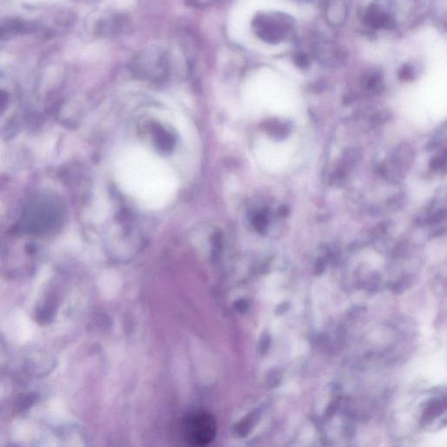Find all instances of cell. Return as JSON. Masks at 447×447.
I'll use <instances>...</instances> for the list:
<instances>
[{"label": "cell", "instance_id": "obj_6", "mask_svg": "<svg viewBox=\"0 0 447 447\" xmlns=\"http://www.w3.org/2000/svg\"><path fill=\"white\" fill-rule=\"evenodd\" d=\"M334 6L328 9V18L329 21L334 25H341L343 23L347 16V7L344 3L335 2Z\"/></svg>", "mask_w": 447, "mask_h": 447}, {"label": "cell", "instance_id": "obj_1", "mask_svg": "<svg viewBox=\"0 0 447 447\" xmlns=\"http://www.w3.org/2000/svg\"><path fill=\"white\" fill-rule=\"evenodd\" d=\"M184 436L190 444L204 447L213 440L217 433L215 418L206 412H197L184 420Z\"/></svg>", "mask_w": 447, "mask_h": 447}, {"label": "cell", "instance_id": "obj_17", "mask_svg": "<svg viewBox=\"0 0 447 447\" xmlns=\"http://www.w3.org/2000/svg\"><path fill=\"white\" fill-rule=\"evenodd\" d=\"M234 308L237 310V312L243 314V313L247 312L249 309V303H247V301L246 300H240L235 303Z\"/></svg>", "mask_w": 447, "mask_h": 447}, {"label": "cell", "instance_id": "obj_11", "mask_svg": "<svg viewBox=\"0 0 447 447\" xmlns=\"http://www.w3.org/2000/svg\"><path fill=\"white\" fill-rule=\"evenodd\" d=\"M266 224H267V214L260 212L254 217L253 225L258 232L263 233L264 230L266 229Z\"/></svg>", "mask_w": 447, "mask_h": 447}, {"label": "cell", "instance_id": "obj_21", "mask_svg": "<svg viewBox=\"0 0 447 447\" xmlns=\"http://www.w3.org/2000/svg\"><path fill=\"white\" fill-rule=\"evenodd\" d=\"M324 269H325V262H324V260L320 259V260L316 262L314 273H315L316 275H320V274L322 273V272L324 271Z\"/></svg>", "mask_w": 447, "mask_h": 447}, {"label": "cell", "instance_id": "obj_12", "mask_svg": "<svg viewBox=\"0 0 447 447\" xmlns=\"http://www.w3.org/2000/svg\"><path fill=\"white\" fill-rule=\"evenodd\" d=\"M35 400H36V398H35V396H34V395H27V396H25V397H22V398H20V400L18 402V406H19L21 410L27 409V408L29 407L31 405H33Z\"/></svg>", "mask_w": 447, "mask_h": 447}, {"label": "cell", "instance_id": "obj_14", "mask_svg": "<svg viewBox=\"0 0 447 447\" xmlns=\"http://www.w3.org/2000/svg\"><path fill=\"white\" fill-rule=\"evenodd\" d=\"M251 424H251L250 419H245L242 422H240V424L236 428L238 434L241 437L247 435V433L250 431Z\"/></svg>", "mask_w": 447, "mask_h": 447}, {"label": "cell", "instance_id": "obj_5", "mask_svg": "<svg viewBox=\"0 0 447 447\" xmlns=\"http://www.w3.org/2000/svg\"><path fill=\"white\" fill-rule=\"evenodd\" d=\"M365 19L370 26L375 28H391L393 26V20L391 17L382 13L378 6L369 7Z\"/></svg>", "mask_w": 447, "mask_h": 447}, {"label": "cell", "instance_id": "obj_3", "mask_svg": "<svg viewBox=\"0 0 447 447\" xmlns=\"http://www.w3.org/2000/svg\"><path fill=\"white\" fill-rule=\"evenodd\" d=\"M258 36L268 43L282 40L290 29V22L281 14H260L253 21Z\"/></svg>", "mask_w": 447, "mask_h": 447}, {"label": "cell", "instance_id": "obj_8", "mask_svg": "<svg viewBox=\"0 0 447 447\" xmlns=\"http://www.w3.org/2000/svg\"><path fill=\"white\" fill-rule=\"evenodd\" d=\"M32 324L29 320L27 319L25 316H18L16 321V335L19 336L20 340H27L30 335H32Z\"/></svg>", "mask_w": 447, "mask_h": 447}, {"label": "cell", "instance_id": "obj_13", "mask_svg": "<svg viewBox=\"0 0 447 447\" xmlns=\"http://www.w3.org/2000/svg\"><path fill=\"white\" fill-rule=\"evenodd\" d=\"M270 344H271V337L268 334L264 333L263 335L260 337V343H259V349L261 354H265L268 349H269Z\"/></svg>", "mask_w": 447, "mask_h": 447}, {"label": "cell", "instance_id": "obj_9", "mask_svg": "<svg viewBox=\"0 0 447 447\" xmlns=\"http://www.w3.org/2000/svg\"><path fill=\"white\" fill-rule=\"evenodd\" d=\"M211 258L212 260H218L221 251L223 248V235L220 232H215L211 235Z\"/></svg>", "mask_w": 447, "mask_h": 447}, {"label": "cell", "instance_id": "obj_10", "mask_svg": "<svg viewBox=\"0 0 447 447\" xmlns=\"http://www.w3.org/2000/svg\"><path fill=\"white\" fill-rule=\"evenodd\" d=\"M364 83L368 89L377 90L381 86V76H379L377 72L369 73L365 78Z\"/></svg>", "mask_w": 447, "mask_h": 447}, {"label": "cell", "instance_id": "obj_2", "mask_svg": "<svg viewBox=\"0 0 447 447\" xmlns=\"http://www.w3.org/2000/svg\"><path fill=\"white\" fill-rule=\"evenodd\" d=\"M133 72L143 79L157 80L166 76L168 62L166 55L159 50H148L135 57Z\"/></svg>", "mask_w": 447, "mask_h": 447}, {"label": "cell", "instance_id": "obj_16", "mask_svg": "<svg viewBox=\"0 0 447 447\" xmlns=\"http://www.w3.org/2000/svg\"><path fill=\"white\" fill-rule=\"evenodd\" d=\"M293 60H294L296 65L300 66V67L304 68V67L309 66V59H308V57L306 55H304V54H302V53H299V54L294 56Z\"/></svg>", "mask_w": 447, "mask_h": 447}, {"label": "cell", "instance_id": "obj_20", "mask_svg": "<svg viewBox=\"0 0 447 447\" xmlns=\"http://www.w3.org/2000/svg\"><path fill=\"white\" fill-rule=\"evenodd\" d=\"M391 117V115L388 113H386V112H381V113H378L376 115V118H373V120L375 121L376 123H383V122H385L386 120H389V118Z\"/></svg>", "mask_w": 447, "mask_h": 447}, {"label": "cell", "instance_id": "obj_18", "mask_svg": "<svg viewBox=\"0 0 447 447\" xmlns=\"http://www.w3.org/2000/svg\"><path fill=\"white\" fill-rule=\"evenodd\" d=\"M445 165V159L444 157H437L433 158L431 161V167L433 170H439Z\"/></svg>", "mask_w": 447, "mask_h": 447}, {"label": "cell", "instance_id": "obj_7", "mask_svg": "<svg viewBox=\"0 0 447 447\" xmlns=\"http://www.w3.org/2000/svg\"><path fill=\"white\" fill-rule=\"evenodd\" d=\"M266 128L277 139L286 138L291 131V125L287 122H280L278 120L270 121L266 125Z\"/></svg>", "mask_w": 447, "mask_h": 447}, {"label": "cell", "instance_id": "obj_19", "mask_svg": "<svg viewBox=\"0 0 447 447\" xmlns=\"http://www.w3.org/2000/svg\"><path fill=\"white\" fill-rule=\"evenodd\" d=\"M290 309V303H280L279 305L277 306L276 309H275V313H276V315L278 316H281V315H284L285 313L287 312Z\"/></svg>", "mask_w": 447, "mask_h": 447}, {"label": "cell", "instance_id": "obj_15", "mask_svg": "<svg viewBox=\"0 0 447 447\" xmlns=\"http://www.w3.org/2000/svg\"><path fill=\"white\" fill-rule=\"evenodd\" d=\"M399 76H400V79L404 80V81H410L413 77L412 68H411V66L405 65L400 70Z\"/></svg>", "mask_w": 447, "mask_h": 447}, {"label": "cell", "instance_id": "obj_4", "mask_svg": "<svg viewBox=\"0 0 447 447\" xmlns=\"http://www.w3.org/2000/svg\"><path fill=\"white\" fill-rule=\"evenodd\" d=\"M152 134L155 144L158 150L164 152H170L174 147L176 142L174 135L164 126L158 124L153 126Z\"/></svg>", "mask_w": 447, "mask_h": 447}, {"label": "cell", "instance_id": "obj_22", "mask_svg": "<svg viewBox=\"0 0 447 447\" xmlns=\"http://www.w3.org/2000/svg\"><path fill=\"white\" fill-rule=\"evenodd\" d=\"M288 213H289V208L286 206V205H283V206L279 208V214L281 217H286Z\"/></svg>", "mask_w": 447, "mask_h": 447}]
</instances>
